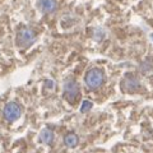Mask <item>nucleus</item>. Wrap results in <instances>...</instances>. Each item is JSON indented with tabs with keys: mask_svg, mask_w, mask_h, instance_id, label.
<instances>
[{
	"mask_svg": "<svg viewBox=\"0 0 153 153\" xmlns=\"http://www.w3.org/2000/svg\"><path fill=\"white\" fill-rule=\"evenodd\" d=\"M105 80L103 71L98 68H93L87 71V74L84 76V82L87 84V87L89 89H97L102 85Z\"/></svg>",
	"mask_w": 153,
	"mask_h": 153,
	"instance_id": "1",
	"label": "nucleus"
},
{
	"mask_svg": "<svg viewBox=\"0 0 153 153\" xmlns=\"http://www.w3.org/2000/svg\"><path fill=\"white\" fill-rule=\"evenodd\" d=\"M35 32L28 27H22L19 28L17 32V37H16V42L19 47H28L30 45L33 44L35 41Z\"/></svg>",
	"mask_w": 153,
	"mask_h": 153,
	"instance_id": "2",
	"label": "nucleus"
},
{
	"mask_svg": "<svg viewBox=\"0 0 153 153\" xmlns=\"http://www.w3.org/2000/svg\"><path fill=\"white\" fill-rule=\"evenodd\" d=\"M79 93H80L79 84L74 79L66 80V83L64 85V96H65L66 101L69 103H75L79 97Z\"/></svg>",
	"mask_w": 153,
	"mask_h": 153,
	"instance_id": "3",
	"label": "nucleus"
},
{
	"mask_svg": "<svg viewBox=\"0 0 153 153\" xmlns=\"http://www.w3.org/2000/svg\"><path fill=\"white\" fill-rule=\"evenodd\" d=\"M21 107L16 102H9L3 110V116L7 121H16L21 116Z\"/></svg>",
	"mask_w": 153,
	"mask_h": 153,
	"instance_id": "4",
	"label": "nucleus"
},
{
	"mask_svg": "<svg viewBox=\"0 0 153 153\" xmlns=\"http://www.w3.org/2000/svg\"><path fill=\"white\" fill-rule=\"evenodd\" d=\"M37 7L42 13H50L52 10H55L56 0H38Z\"/></svg>",
	"mask_w": 153,
	"mask_h": 153,
	"instance_id": "5",
	"label": "nucleus"
},
{
	"mask_svg": "<svg viewBox=\"0 0 153 153\" xmlns=\"http://www.w3.org/2000/svg\"><path fill=\"white\" fill-rule=\"evenodd\" d=\"M78 137L75 135L74 133H69V134H66L65 135V138H64V142H65V144L68 146V147H70V148H73V147H75L76 144H78Z\"/></svg>",
	"mask_w": 153,
	"mask_h": 153,
	"instance_id": "6",
	"label": "nucleus"
},
{
	"mask_svg": "<svg viewBox=\"0 0 153 153\" xmlns=\"http://www.w3.org/2000/svg\"><path fill=\"white\" fill-rule=\"evenodd\" d=\"M40 137H41V140L46 143V144H51L52 140H54V133L51 130H44Z\"/></svg>",
	"mask_w": 153,
	"mask_h": 153,
	"instance_id": "7",
	"label": "nucleus"
},
{
	"mask_svg": "<svg viewBox=\"0 0 153 153\" xmlns=\"http://www.w3.org/2000/svg\"><path fill=\"white\" fill-rule=\"evenodd\" d=\"M125 87L129 91H134V89H137L138 87H139V83H138L137 79L130 78V79H126L125 80Z\"/></svg>",
	"mask_w": 153,
	"mask_h": 153,
	"instance_id": "8",
	"label": "nucleus"
},
{
	"mask_svg": "<svg viewBox=\"0 0 153 153\" xmlns=\"http://www.w3.org/2000/svg\"><path fill=\"white\" fill-rule=\"evenodd\" d=\"M91 106H92V105H91V102L85 101V102L83 103V106H82V111H87L88 108H91Z\"/></svg>",
	"mask_w": 153,
	"mask_h": 153,
	"instance_id": "9",
	"label": "nucleus"
}]
</instances>
